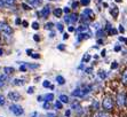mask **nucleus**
Masks as SVG:
<instances>
[{"instance_id": "obj_1", "label": "nucleus", "mask_w": 127, "mask_h": 117, "mask_svg": "<svg viewBox=\"0 0 127 117\" xmlns=\"http://www.w3.org/2000/svg\"><path fill=\"white\" fill-rule=\"evenodd\" d=\"M0 32H2L5 36H10L13 33V29L5 22H0Z\"/></svg>"}, {"instance_id": "obj_2", "label": "nucleus", "mask_w": 127, "mask_h": 117, "mask_svg": "<svg viewBox=\"0 0 127 117\" xmlns=\"http://www.w3.org/2000/svg\"><path fill=\"white\" fill-rule=\"evenodd\" d=\"M10 111H12L15 116H21V115H23V113H24L23 108H22L21 106H17V105L10 106Z\"/></svg>"}, {"instance_id": "obj_3", "label": "nucleus", "mask_w": 127, "mask_h": 117, "mask_svg": "<svg viewBox=\"0 0 127 117\" xmlns=\"http://www.w3.org/2000/svg\"><path fill=\"white\" fill-rule=\"evenodd\" d=\"M103 109L104 110H112L113 108V102H112V99L109 97H106L105 99L103 100Z\"/></svg>"}, {"instance_id": "obj_4", "label": "nucleus", "mask_w": 127, "mask_h": 117, "mask_svg": "<svg viewBox=\"0 0 127 117\" xmlns=\"http://www.w3.org/2000/svg\"><path fill=\"white\" fill-rule=\"evenodd\" d=\"M125 98H126V95H125V93H118V95H117V105H118V107H123V106L125 105Z\"/></svg>"}, {"instance_id": "obj_5", "label": "nucleus", "mask_w": 127, "mask_h": 117, "mask_svg": "<svg viewBox=\"0 0 127 117\" xmlns=\"http://www.w3.org/2000/svg\"><path fill=\"white\" fill-rule=\"evenodd\" d=\"M8 99L12 101H18L21 99V94L18 92H9L8 93Z\"/></svg>"}, {"instance_id": "obj_6", "label": "nucleus", "mask_w": 127, "mask_h": 117, "mask_svg": "<svg viewBox=\"0 0 127 117\" xmlns=\"http://www.w3.org/2000/svg\"><path fill=\"white\" fill-rule=\"evenodd\" d=\"M64 20H65V22H66V23H74V22H77L78 16L76 14H71V15L65 16Z\"/></svg>"}, {"instance_id": "obj_7", "label": "nucleus", "mask_w": 127, "mask_h": 117, "mask_svg": "<svg viewBox=\"0 0 127 117\" xmlns=\"http://www.w3.org/2000/svg\"><path fill=\"white\" fill-rule=\"evenodd\" d=\"M76 31H77L78 35H81V33H83V35H85V32L89 35L88 25H80L79 28H77V30H76Z\"/></svg>"}, {"instance_id": "obj_8", "label": "nucleus", "mask_w": 127, "mask_h": 117, "mask_svg": "<svg viewBox=\"0 0 127 117\" xmlns=\"http://www.w3.org/2000/svg\"><path fill=\"white\" fill-rule=\"evenodd\" d=\"M92 15H93V10L92 9H89V8H87V9H85V10L83 12V14H81V18L87 21L91 16H92Z\"/></svg>"}, {"instance_id": "obj_9", "label": "nucleus", "mask_w": 127, "mask_h": 117, "mask_svg": "<svg viewBox=\"0 0 127 117\" xmlns=\"http://www.w3.org/2000/svg\"><path fill=\"white\" fill-rule=\"evenodd\" d=\"M50 13V7L49 6H45L42 8V10L40 12V15H41V17H47L48 15Z\"/></svg>"}, {"instance_id": "obj_10", "label": "nucleus", "mask_w": 127, "mask_h": 117, "mask_svg": "<svg viewBox=\"0 0 127 117\" xmlns=\"http://www.w3.org/2000/svg\"><path fill=\"white\" fill-rule=\"evenodd\" d=\"M110 13H111V15H112L113 17H117V16H118V13H119V9H118V7L113 6V7H112V9L110 10Z\"/></svg>"}, {"instance_id": "obj_11", "label": "nucleus", "mask_w": 127, "mask_h": 117, "mask_svg": "<svg viewBox=\"0 0 127 117\" xmlns=\"http://www.w3.org/2000/svg\"><path fill=\"white\" fill-rule=\"evenodd\" d=\"M27 1L30 5H32V6H39V5L41 3L42 0H27Z\"/></svg>"}, {"instance_id": "obj_12", "label": "nucleus", "mask_w": 127, "mask_h": 117, "mask_svg": "<svg viewBox=\"0 0 127 117\" xmlns=\"http://www.w3.org/2000/svg\"><path fill=\"white\" fill-rule=\"evenodd\" d=\"M72 95H73V97H79V98L83 97V94H81V90H80L79 87L76 88V90L72 92Z\"/></svg>"}, {"instance_id": "obj_13", "label": "nucleus", "mask_w": 127, "mask_h": 117, "mask_svg": "<svg viewBox=\"0 0 127 117\" xmlns=\"http://www.w3.org/2000/svg\"><path fill=\"white\" fill-rule=\"evenodd\" d=\"M60 102L61 103H68L69 102V98L66 97V95H64V94H62V95L60 97Z\"/></svg>"}, {"instance_id": "obj_14", "label": "nucleus", "mask_w": 127, "mask_h": 117, "mask_svg": "<svg viewBox=\"0 0 127 117\" xmlns=\"http://www.w3.org/2000/svg\"><path fill=\"white\" fill-rule=\"evenodd\" d=\"M44 98H45V100H46V102H49V101H52V100L54 99V94H53V93L46 94Z\"/></svg>"}, {"instance_id": "obj_15", "label": "nucleus", "mask_w": 127, "mask_h": 117, "mask_svg": "<svg viewBox=\"0 0 127 117\" xmlns=\"http://www.w3.org/2000/svg\"><path fill=\"white\" fill-rule=\"evenodd\" d=\"M54 15L56 16V17H61L62 16V9H60V8H56V9H54Z\"/></svg>"}, {"instance_id": "obj_16", "label": "nucleus", "mask_w": 127, "mask_h": 117, "mask_svg": "<svg viewBox=\"0 0 127 117\" xmlns=\"http://www.w3.org/2000/svg\"><path fill=\"white\" fill-rule=\"evenodd\" d=\"M121 80H123V83L124 84H127V69L123 72V76H121Z\"/></svg>"}, {"instance_id": "obj_17", "label": "nucleus", "mask_w": 127, "mask_h": 117, "mask_svg": "<svg viewBox=\"0 0 127 117\" xmlns=\"http://www.w3.org/2000/svg\"><path fill=\"white\" fill-rule=\"evenodd\" d=\"M71 108L72 109H77V110H79L80 109V103L78 102V101H74L72 105H71Z\"/></svg>"}, {"instance_id": "obj_18", "label": "nucleus", "mask_w": 127, "mask_h": 117, "mask_svg": "<svg viewBox=\"0 0 127 117\" xmlns=\"http://www.w3.org/2000/svg\"><path fill=\"white\" fill-rule=\"evenodd\" d=\"M24 83H25V82H24L23 79H15V80H14V84L15 85H18V86H22Z\"/></svg>"}, {"instance_id": "obj_19", "label": "nucleus", "mask_w": 127, "mask_h": 117, "mask_svg": "<svg viewBox=\"0 0 127 117\" xmlns=\"http://www.w3.org/2000/svg\"><path fill=\"white\" fill-rule=\"evenodd\" d=\"M56 80H57V83H59V84H61V85H63L65 83V79L63 78L62 76H57L56 77Z\"/></svg>"}, {"instance_id": "obj_20", "label": "nucleus", "mask_w": 127, "mask_h": 117, "mask_svg": "<svg viewBox=\"0 0 127 117\" xmlns=\"http://www.w3.org/2000/svg\"><path fill=\"white\" fill-rule=\"evenodd\" d=\"M1 1H2L3 5H8V6H10L15 2V0H1Z\"/></svg>"}, {"instance_id": "obj_21", "label": "nucleus", "mask_w": 127, "mask_h": 117, "mask_svg": "<svg viewBox=\"0 0 127 117\" xmlns=\"http://www.w3.org/2000/svg\"><path fill=\"white\" fill-rule=\"evenodd\" d=\"M96 117H110V115L104 113V111H100V113L96 115Z\"/></svg>"}, {"instance_id": "obj_22", "label": "nucleus", "mask_w": 127, "mask_h": 117, "mask_svg": "<svg viewBox=\"0 0 127 117\" xmlns=\"http://www.w3.org/2000/svg\"><path fill=\"white\" fill-rule=\"evenodd\" d=\"M3 70H5V72H6V73H13V72H14V68L6 67L5 69H3Z\"/></svg>"}, {"instance_id": "obj_23", "label": "nucleus", "mask_w": 127, "mask_h": 117, "mask_svg": "<svg viewBox=\"0 0 127 117\" xmlns=\"http://www.w3.org/2000/svg\"><path fill=\"white\" fill-rule=\"evenodd\" d=\"M89 60H91V55H89V54H86V55H84V58H83V61L84 62H88Z\"/></svg>"}, {"instance_id": "obj_24", "label": "nucleus", "mask_w": 127, "mask_h": 117, "mask_svg": "<svg viewBox=\"0 0 127 117\" xmlns=\"http://www.w3.org/2000/svg\"><path fill=\"white\" fill-rule=\"evenodd\" d=\"M55 108H56V109H61V108H62V103L60 102V101H56V102H55Z\"/></svg>"}, {"instance_id": "obj_25", "label": "nucleus", "mask_w": 127, "mask_h": 117, "mask_svg": "<svg viewBox=\"0 0 127 117\" xmlns=\"http://www.w3.org/2000/svg\"><path fill=\"white\" fill-rule=\"evenodd\" d=\"M32 28L34 30H38L39 29V24H38V22H33L32 23Z\"/></svg>"}, {"instance_id": "obj_26", "label": "nucleus", "mask_w": 127, "mask_h": 117, "mask_svg": "<svg viewBox=\"0 0 127 117\" xmlns=\"http://www.w3.org/2000/svg\"><path fill=\"white\" fill-rule=\"evenodd\" d=\"M96 36H97V37H102V36H104V31L103 30H98L97 32H96Z\"/></svg>"}, {"instance_id": "obj_27", "label": "nucleus", "mask_w": 127, "mask_h": 117, "mask_svg": "<svg viewBox=\"0 0 127 117\" xmlns=\"http://www.w3.org/2000/svg\"><path fill=\"white\" fill-rule=\"evenodd\" d=\"M98 76H100L102 79H103V78H105V72H104V71H102V70H101V71H98Z\"/></svg>"}, {"instance_id": "obj_28", "label": "nucleus", "mask_w": 127, "mask_h": 117, "mask_svg": "<svg viewBox=\"0 0 127 117\" xmlns=\"http://www.w3.org/2000/svg\"><path fill=\"white\" fill-rule=\"evenodd\" d=\"M89 2H91V0H81V5H84V6L89 5Z\"/></svg>"}, {"instance_id": "obj_29", "label": "nucleus", "mask_w": 127, "mask_h": 117, "mask_svg": "<svg viewBox=\"0 0 127 117\" xmlns=\"http://www.w3.org/2000/svg\"><path fill=\"white\" fill-rule=\"evenodd\" d=\"M25 67H29L31 69H35V68H38L39 65L38 64H25Z\"/></svg>"}, {"instance_id": "obj_30", "label": "nucleus", "mask_w": 127, "mask_h": 117, "mask_svg": "<svg viewBox=\"0 0 127 117\" xmlns=\"http://www.w3.org/2000/svg\"><path fill=\"white\" fill-rule=\"evenodd\" d=\"M42 85H44V87H49V86H50V83L48 82V80H45V82L42 83Z\"/></svg>"}, {"instance_id": "obj_31", "label": "nucleus", "mask_w": 127, "mask_h": 117, "mask_svg": "<svg viewBox=\"0 0 127 117\" xmlns=\"http://www.w3.org/2000/svg\"><path fill=\"white\" fill-rule=\"evenodd\" d=\"M118 68V63L117 62H112V64H111V69H117Z\"/></svg>"}, {"instance_id": "obj_32", "label": "nucleus", "mask_w": 127, "mask_h": 117, "mask_svg": "<svg viewBox=\"0 0 127 117\" xmlns=\"http://www.w3.org/2000/svg\"><path fill=\"white\" fill-rule=\"evenodd\" d=\"M119 41H121V43H125V44H127V38H124V37H119Z\"/></svg>"}, {"instance_id": "obj_33", "label": "nucleus", "mask_w": 127, "mask_h": 117, "mask_svg": "<svg viewBox=\"0 0 127 117\" xmlns=\"http://www.w3.org/2000/svg\"><path fill=\"white\" fill-rule=\"evenodd\" d=\"M63 29H64V28H63V25L61 23L60 24H57V30H59V31H61V32H62L63 31Z\"/></svg>"}, {"instance_id": "obj_34", "label": "nucleus", "mask_w": 127, "mask_h": 117, "mask_svg": "<svg viewBox=\"0 0 127 117\" xmlns=\"http://www.w3.org/2000/svg\"><path fill=\"white\" fill-rule=\"evenodd\" d=\"M53 25H54L53 23H47L45 28H46V29H52V28H53Z\"/></svg>"}, {"instance_id": "obj_35", "label": "nucleus", "mask_w": 127, "mask_h": 117, "mask_svg": "<svg viewBox=\"0 0 127 117\" xmlns=\"http://www.w3.org/2000/svg\"><path fill=\"white\" fill-rule=\"evenodd\" d=\"M22 7H23L24 9H27V10H29V9H31V7H29L27 5V3H22Z\"/></svg>"}, {"instance_id": "obj_36", "label": "nucleus", "mask_w": 127, "mask_h": 117, "mask_svg": "<svg viewBox=\"0 0 127 117\" xmlns=\"http://www.w3.org/2000/svg\"><path fill=\"white\" fill-rule=\"evenodd\" d=\"M109 33H110L111 36H112V35H116V33H117V30H116V29H111V30L109 31Z\"/></svg>"}, {"instance_id": "obj_37", "label": "nucleus", "mask_w": 127, "mask_h": 117, "mask_svg": "<svg viewBox=\"0 0 127 117\" xmlns=\"http://www.w3.org/2000/svg\"><path fill=\"white\" fill-rule=\"evenodd\" d=\"M44 108H45V109H49V108H50L49 103H48V102H45V103H44Z\"/></svg>"}, {"instance_id": "obj_38", "label": "nucleus", "mask_w": 127, "mask_h": 117, "mask_svg": "<svg viewBox=\"0 0 127 117\" xmlns=\"http://www.w3.org/2000/svg\"><path fill=\"white\" fill-rule=\"evenodd\" d=\"M93 107H94V109H98V102L97 101H95V102L93 103Z\"/></svg>"}, {"instance_id": "obj_39", "label": "nucleus", "mask_w": 127, "mask_h": 117, "mask_svg": "<svg viewBox=\"0 0 127 117\" xmlns=\"http://www.w3.org/2000/svg\"><path fill=\"white\" fill-rule=\"evenodd\" d=\"M20 70L21 71H27V67H25V65H21V67H20Z\"/></svg>"}, {"instance_id": "obj_40", "label": "nucleus", "mask_w": 127, "mask_h": 117, "mask_svg": "<svg viewBox=\"0 0 127 117\" xmlns=\"http://www.w3.org/2000/svg\"><path fill=\"white\" fill-rule=\"evenodd\" d=\"M3 103H5V99H3V97H0V106H2Z\"/></svg>"}, {"instance_id": "obj_41", "label": "nucleus", "mask_w": 127, "mask_h": 117, "mask_svg": "<svg viewBox=\"0 0 127 117\" xmlns=\"http://www.w3.org/2000/svg\"><path fill=\"white\" fill-rule=\"evenodd\" d=\"M33 90H34L33 87H29V90H28V93H29V94H32L33 93Z\"/></svg>"}, {"instance_id": "obj_42", "label": "nucleus", "mask_w": 127, "mask_h": 117, "mask_svg": "<svg viewBox=\"0 0 127 117\" xmlns=\"http://www.w3.org/2000/svg\"><path fill=\"white\" fill-rule=\"evenodd\" d=\"M33 39H34L35 41H39V39H40V38H39L38 35H34V36H33Z\"/></svg>"}, {"instance_id": "obj_43", "label": "nucleus", "mask_w": 127, "mask_h": 117, "mask_svg": "<svg viewBox=\"0 0 127 117\" xmlns=\"http://www.w3.org/2000/svg\"><path fill=\"white\" fill-rule=\"evenodd\" d=\"M120 50H121V47L119 46V45H118V46H116V47H115V51H116V52H119Z\"/></svg>"}, {"instance_id": "obj_44", "label": "nucleus", "mask_w": 127, "mask_h": 117, "mask_svg": "<svg viewBox=\"0 0 127 117\" xmlns=\"http://www.w3.org/2000/svg\"><path fill=\"white\" fill-rule=\"evenodd\" d=\"M77 7H78V2H73V3H72V8H73V9H76Z\"/></svg>"}, {"instance_id": "obj_45", "label": "nucleus", "mask_w": 127, "mask_h": 117, "mask_svg": "<svg viewBox=\"0 0 127 117\" xmlns=\"http://www.w3.org/2000/svg\"><path fill=\"white\" fill-rule=\"evenodd\" d=\"M62 12H64V13H66V14H68V13L70 12V9H69L68 7H65V8H64V9H63V10H62Z\"/></svg>"}, {"instance_id": "obj_46", "label": "nucleus", "mask_w": 127, "mask_h": 117, "mask_svg": "<svg viewBox=\"0 0 127 117\" xmlns=\"http://www.w3.org/2000/svg\"><path fill=\"white\" fill-rule=\"evenodd\" d=\"M31 56L33 58H39V54H31Z\"/></svg>"}, {"instance_id": "obj_47", "label": "nucleus", "mask_w": 127, "mask_h": 117, "mask_svg": "<svg viewBox=\"0 0 127 117\" xmlns=\"http://www.w3.org/2000/svg\"><path fill=\"white\" fill-rule=\"evenodd\" d=\"M69 31H70V32H72V31H74V28H73V26H69Z\"/></svg>"}, {"instance_id": "obj_48", "label": "nucleus", "mask_w": 127, "mask_h": 117, "mask_svg": "<svg viewBox=\"0 0 127 117\" xmlns=\"http://www.w3.org/2000/svg\"><path fill=\"white\" fill-rule=\"evenodd\" d=\"M70 113H71L70 110H66V111H65V116L69 117V116H70Z\"/></svg>"}, {"instance_id": "obj_49", "label": "nucleus", "mask_w": 127, "mask_h": 117, "mask_svg": "<svg viewBox=\"0 0 127 117\" xmlns=\"http://www.w3.org/2000/svg\"><path fill=\"white\" fill-rule=\"evenodd\" d=\"M86 72H87V73L92 72V68H87V69H86Z\"/></svg>"}, {"instance_id": "obj_50", "label": "nucleus", "mask_w": 127, "mask_h": 117, "mask_svg": "<svg viewBox=\"0 0 127 117\" xmlns=\"http://www.w3.org/2000/svg\"><path fill=\"white\" fill-rule=\"evenodd\" d=\"M15 23H16V24H20V23H21V20H20V18H16Z\"/></svg>"}, {"instance_id": "obj_51", "label": "nucleus", "mask_w": 127, "mask_h": 117, "mask_svg": "<svg viewBox=\"0 0 127 117\" xmlns=\"http://www.w3.org/2000/svg\"><path fill=\"white\" fill-rule=\"evenodd\" d=\"M119 31H121V32H124V28L121 25H119Z\"/></svg>"}, {"instance_id": "obj_52", "label": "nucleus", "mask_w": 127, "mask_h": 117, "mask_svg": "<svg viewBox=\"0 0 127 117\" xmlns=\"http://www.w3.org/2000/svg\"><path fill=\"white\" fill-rule=\"evenodd\" d=\"M22 23H23V26H28V22H27V21H23Z\"/></svg>"}, {"instance_id": "obj_53", "label": "nucleus", "mask_w": 127, "mask_h": 117, "mask_svg": "<svg viewBox=\"0 0 127 117\" xmlns=\"http://www.w3.org/2000/svg\"><path fill=\"white\" fill-rule=\"evenodd\" d=\"M59 50H64V45H60V46H59Z\"/></svg>"}, {"instance_id": "obj_54", "label": "nucleus", "mask_w": 127, "mask_h": 117, "mask_svg": "<svg viewBox=\"0 0 127 117\" xmlns=\"http://www.w3.org/2000/svg\"><path fill=\"white\" fill-rule=\"evenodd\" d=\"M27 53L29 54V55H31V54H32V51H31V50H28V51H27Z\"/></svg>"}, {"instance_id": "obj_55", "label": "nucleus", "mask_w": 127, "mask_h": 117, "mask_svg": "<svg viewBox=\"0 0 127 117\" xmlns=\"http://www.w3.org/2000/svg\"><path fill=\"white\" fill-rule=\"evenodd\" d=\"M101 55H102V56H104V55H105V51H102V52H101Z\"/></svg>"}, {"instance_id": "obj_56", "label": "nucleus", "mask_w": 127, "mask_h": 117, "mask_svg": "<svg viewBox=\"0 0 127 117\" xmlns=\"http://www.w3.org/2000/svg\"><path fill=\"white\" fill-rule=\"evenodd\" d=\"M69 38V36L68 35H66V33H65V35L64 36H63V39H68Z\"/></svg>"}, {"instance_id": "obj_57", "label": "nucleus", "mask_w": 127, "mask_h": 117, "mask_svg": "<svg viewBox=\"0 0 127 117\" xmlns=\"http://www.w3.org/2000/svg\"><path fill=\"white\" fill-rule=\"evenodd\" d=\"M95 28H96V29H98V28H100V24H98V23H95Z\"/></svg>"}, {"instance_id": "obj_58", "label": "nucleus", "mask_w": 127, "mask_h": 117, "mask_svg": "<svg viewBox=\"0 0 127 117\" xmlns=\"http://www.w3.org/2000/svg\"><path fill=\"white\" fill-rule=\"evenodd\" d=\"M102 43H103V40H102V39H98V40H97V44H102Z\"/></svg>"}, {"instance_id": "obj_59", "label": "nucleus", "mask_w": 127, "mask_h": 117, "mask_svg": "<svg viewBox=\"0 0 127 117\" xmlns=\"http://www.w3.org/2000/svg\"><path fill=\"white\" fill-rule=\"evenodd\" d=\"M42 100H44L42 99V97H38V101H42Z\"/></svg>"}, {"instance_id": "obj_60", "label": "nucleus", "mask_w": 127, "mask_h": 117, "mask_svg": "<svg viewBox=\"0 0 127 117\" xmlns=\"http://www.w3.org/2000/svg\"><path fill=\"white\" fill-rule=\"evenodd\" d=\"M2 6H5V5H3V3H2V1L0 0V7H2Z\"/></svg>"}, {"instance_id": "obj_61", "label": "nucleus", "mask_w": 127, "mask_h": 117, "mask_svg": "<svg viewBox=\"0 0 127 117\" xmlns=\"http://www.w3.org/2000/svg\"><path fill=\"white\" fill-rule=\"evenodd\" d=\"M2 53H3V51H2V48H0V55H2Z\"/></svg>"}, {"instance_id": "obj_62", "label": "nucleus", "mask_w": 127, "mask_h": 117, "mask_svg": "<svg viewBox=\"0 0 127 117\" xmlns=\"http://www.w3.org/2000/svg\"><path fill=\"white\" fill-rule=\"evenodd\" d=\"M35 115H37V113H32V115H31V116H32V117H34Z\"/></svg>"}, {"instance_id": "obj_63", "label": "nucleus", "mask_w": 127, "mask_h": 117, "mask_svg": "<svg viewBox=\"0 0 127 117\" xmlns=\"http://www.w3.org/2000/svg\"><path fill=\"white\" fill-rule=\"evenodd\" d=\"M121 0H116V2H120Z\"/></svg>"}]
</instances>
